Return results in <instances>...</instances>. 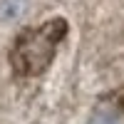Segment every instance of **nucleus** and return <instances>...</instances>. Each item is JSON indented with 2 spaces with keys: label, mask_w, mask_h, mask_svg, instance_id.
I'll return each mask as SVG.
<instances>
[{
  "label": "nucleus",
  "mask_w": 124,
  "mask_h": 124,
  "mask_svg": "<svg viewBox=\"0 0 124 124\" xmlns=\"http://www.w3.org/2000/svg\"><path fill=\"white\" fill-rule=\"evenodd\" d=\"M67 35V23L65 20H50L42 27L37 30H27L17 37V42L10 52V60H13V67L17 75L25 77H35L42 75V72L50 67V62L55 57L57 42Z\"/></svg>",
  "instance_id": "f257e3e1"
},
{
  "label": "nucleus",
  "mask_w": 124,
  "mask_h": 124,
  "mask_svg": "<svg viewBox=\"0 0 124 124\" xmlns=\"http://www.w3.org/2000/svg\"><path fill=\"white\" fill-rule=\"evenodd\" d=\"M89 124H124V104L119 102H99L89 117Z\"/></svg>",
  "instance_id": "f03ea898"
},
{
  "label": "nucleus",
  "mask_w": 124,
  "mask_h": 124,
  "mask_svg": "<svg viewBox=\"0 0 124 124\" xmlns=\"http://www.w3.org/2000/svg\"><path fill=\"white\" fill-rule=\"evenodd\" d=\"M25 0H0V20H17L25 13Z\"/></svg>",
  "instance_id": "7ed1b4c3"
}]
</instances>
